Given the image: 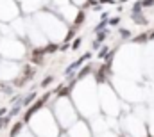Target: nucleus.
I'll use <instances>...</instances> for the list:
<instances>
[{"label":"nucleus","mask_w":154,"mask_h":137,"mask_svg":"<svg viewBox=\"0 0 154 137\" xmlns=\"http://www.w3.org/2000/svg\"><path fill=\"white\" fill-rule=\"evenodd\" d=\"M34 98H36V95H34V93H32V95H29V96L23 100V105H31V102H32Z\"/></svg>","instance_id":"obj_2"},{"label":"nucleus","mask_w":154,"mask_h":137,"mask_svg":"<svg viewBox=\"0 0 154 137\" xmlns=\"http://www.w3.org/2000/svg\"><path fill=\"white\" fill-rule=\"evenodd\" d=\"M20 130H22V123H16V125H14V127L11 128V137H16Z\"/></svg>","instance_id":"obj_1"},{"label":"nucleus","mask_w":154,"mask_h":137,"mask_svg":"<svg viewBox=\"0 0 154 137\" xmlns=\"http://www.w3.org/2000/svg\"><path fill=\"white\" fill-rule=\"evenodd\" d=\"M7 123H9V118H7V116H5V118H2V116H0V128H2V127H5Z\"/></svg>","instance_id":"obj_3"},{"label":"nucleus","mask_w":154,"mask_h":137,"mask_svg":"<svg viewBox=\"0 0 154 137\" xmlns=\"http://www.w3.org/2000/svg\"><path fill=\"white\" fill-rule=\"evenodd\" d=\"M5 112H7L5 109H0V116H5Z\"/></svg>","instance_id":"obj_5"},{"label":"nucleus","mask_w":154,"mask_h":137,"mask_svg":"<svg viewBox=\"0 0 154 137\" xmlns=\"http://www.w3.org/2000/svg\"><path fill=\"white\" fill-rule=\"evenodd\" d=\"M50 82H52V78H50V77H48V78H45V80H43V82H41V86H48V84H50Z\"/></svg>","instance_id":"obj_4"}]
</instances>
